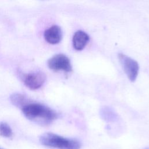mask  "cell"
<instances>
[{"label": "cell", "instance_id": "cell-1", "mask_svg": "<svg viewBox=\"0 0 149 149\" xmlns=\"http://www.w3.org/2000/svg\"><path fill=\"white\" fill-rule=\"evenodd\" d=\"M22 112L28 119L41 125H48L58 118L55 111L38 103H29L22 108Z\"/></svg>", "mask_w": 149, "mask_h": 149}, {"label": "cell", "instance_id": "cell-2", "mask_svg": "<svg viewBox=\"0 0 149 149\" xmlns=\"http://www.w3.org/2000/svg\"><path fill=\"white\" fill-rule=\"evenodd\" d=\"M41 144L59 149H80V143L75 139H68L52 133H45L40 137Z\"/></svg>", "mask_w": 149, "mask_h": 149}, {"label": "cell", "instance_id": "cell-3", "mask_svg": "<svg viewBox=\"0 0 149 149\" xmlns=\"http://www.w3.org/2000/svg\"><path fill=\"white\" fill-rule=\"evenodd\" d=\"M118 56L123 70L129 79L131 81H135L139 71L138 63L134 59L122 53L118 54Z\"/></svg>", "mask_w": 149, "mask_h": 149}, {"label": "cell", "instance_id": "cell-4", "mask_svg": "<svg viewBox=\"0 0 149 149\" xmlns=\"http://www.w3.org/2000/svg\"><path fill=\"white\" fill-rule=\"evenodd\" d=\"M47 64L49 69L55 71L62 70L69 72L72 70L70 59L66 55L62 54H56L49 58Z\"/></svg>", "mask_w": 149, "mask_h": 149}, {"label": "cell", "instance_id": "cell-5", "mask_svg": "<svg viewBox=\"0 0 149 149\" xmlns=\"http://www.w3.org/2000/svg\"><path fill=\"white\" fill-rule=\"evenodd\" d=\"M23 83L29 88L36 90L40 88L46 80L45 74L41 71H36L23 74Z\"/></svg>", "mask_w": 149, "mask_h": 149}, {"label": "cell", "instance_id": "cell-6", "mask_svg": "<svg viewBox=\"0 0 149 149\" xmlns=\"http://www.w3.org/2000/svg\"><path fill=\"white\" fill-rule=\"evenodd\" d=\"M44 37L46 41L48 43L56 44L59 43L62 38V29L58 26H52L45 31Z\"/></svg>", "mask_w": 149, "mask_h": 149}, {"label": "cell", "instance_id": "cell-7", "mask_svg": "<svg viewBox=\"0 0 149 149\" xmlns=\"http://www.w3.org/2000/svg\"><path fill=\"white\" fill-rule=\"evenodd\" d=\"M90 37L84 31L78 30L74 33L73 38L72 44L74 48L77 51L83 49L88 42Z\"/></svg>", "mask_w": 149, "mask_h": 149}, {"label": "cell", "instance_id": "cell-8", "mask_svg": "<svg viewBox=\"0 0 149 149\" xmlns=\"http://www.w3.org/2000/svg\"><path fill=\"white\" fill-rule=\"evenodd\" d=\"M11 102L17 107L23 108L29 104V100L25 95L20 93H14L10 97Z\"/></svg>", "mask_w": 149, "mask_h": 149}, {"label": "cell", "instance_id": "cell-9", "mask_svg": "<svg viewBox=\"0 0 149 149\" xmlns=\"http://www.w3.org/2000/svg\"><path fill=\"white\" fill-rule=\"evenodd\" d=\"M100 115L101 118L107 122L115 121L118 118L116 113L110 108L104 107L100 110Z\"/></svg>", "mask_w": 149, "mask_h": 149}, {"label": "cell", "instance_id": "cell-10", "mask_svg": "<svg viewBox=\"0 0 149 149\" xmlns=\"http://www.w3.org/2000/svg\"><path fill=\"white\" fill-rule=\"evenodd\" d=\"M0 134L5 137H10L12 136V130L6 123H0Z\"/></svg>", "mask_w": 149, "mask_h": 149}, {"label": "cell", "instance_id": "cell-11", "mask_svg": "<svg viewBox=\"0 0 149 149\" xmlns=\"http://www.w3.org/2000/svg\"><path fill=\"white\" fill-rule=\"evenodd\" d=\"M0 149H1V148H0Z\"/></svg>", "mask_w": 149, "mask_h": 149}]
</instances>
